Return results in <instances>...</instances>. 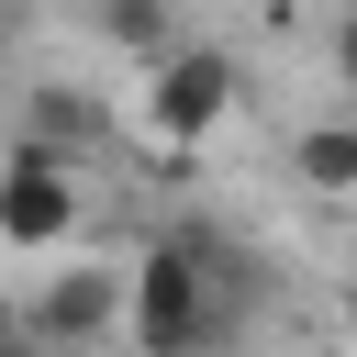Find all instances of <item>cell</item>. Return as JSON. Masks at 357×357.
Here are the masks:
<instances>
[{"label": "cell", "mask_w": 357, "mask_h": 357, "mask_svg": "<svg viewBox=\"0 0 357 357\" xmlns=\"http://www.w3.org/2000/svg\"><path fill=\"white\" fill-rule=\"evenodd\" d=\"M89 22H100V45H112V56H134V67L178 45V0H100Z\"/></svg>", "instance_id": "7"}, {"label": "cell", "mask_w": 357, "mask_h": 357, "mask_svg": "<svg viewBox=\"0 0 357 357\" xmlns=\"http://www.w3.org/2000/svg\"><path fill=\"white\" fill-rule=\"evenodd\" d=\"M290 178H301L312 201H357V112L301 123V134H290Z\"/></svg>", "instance_id": "6"}, {"label": "cell", "mask_w": 357, "mask_h": 357, "mask_svg": "<svg viewBox=\"0 0 357 357\" xmlns=\"http://www.w3.org/2000/svg\"><path fill=\"white\" fill-rule=\"evenodd\" d=\"M123 324H134V346H156V357H190V346L245 335V257H234L223 234H201V223L156 234L145 268H134V290H123Z\"/></svg>", "instance_id": "1"}, {"label": "cell", "mask_w": 357, "mask_h": 357, "mask_svg": "<svg viewBox=\"0 0 357 357\" xmlns=\"http://www.w3.org/2000/svg\"><path fill=\"white\" fill-rule=\"evenodd\" d=\"M335 78H346V89H357V11H346V22H335Z\"/></svg>", "instance_id": "8"}, {"label": "cell", "mask_w": 357, "mask_h": 357, "mask_svg": "<svg viewBox=\"0 0 357 357\" xmlns=\"http://www.w3.org/2000/svg\"><path fill=\"white\" fill-rule=\"evenodd\" d=\"M89 167L78 156H56V145H33V134H11V156H0V245H22V257H56L67 234H78V190Z\"/></svg>", "instance_id": "3"}, {"label": "cell", "mask_w": 357, "mask_h": 357, "mask_svg": "<svg viewBox=\"0 0 357 357\" xmlns=\"http://www.w3.org/2000/svg\"><path fill=\"white\" fill-rule=\"evenodd\" d=\"M22 134L56 145V156H78V167H100V145H112V100L78 89V78H33V89H22Z\"/></svg>", "instance_id": "5"}, {"label": "cell", "mask_w": 357, "mask_h": 357, "mask_svg": "<svg viewBox=\"0 0 357 357\" xmlns=\"http://www.w3.org/2000/svg\"><path fill=\"white\" fill-rule=\"evenodd\" d=\"M112 324H123V279L112 268H56L33 290V312H22V335H45V346H100Z\"/></svg>", "instance_id": "4"}, {"label": "cell", "mask_w": 357, "mask_h": 357, "mask_svg": "<svg viewBox=\"0 0 357 357\" xmlns=\"http://www.w3.org/2000/svg\"><path fill=\"white\" fill-rule=\"evenodd\" d=\"M234 100H245V67L223 56V45H201V33H178L167 56H145V123L190 156L201 134H223L234 123Z\"/></svg>", "instance_id": "2"}]
</instances>
